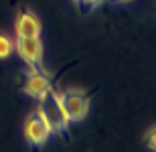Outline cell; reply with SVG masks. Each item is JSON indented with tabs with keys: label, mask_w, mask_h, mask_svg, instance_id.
Returning a JSON list of instances; mask_svg holds the SVG:
<instances>
[{
	"label": "cell",
	"mask_w": 156,
	"mask_h": 152,
	"mask_svg": "<svg viewBox=\"0 0 156 152\" xmlns=\"http://www.w3.org/2000/svg\"><path fill=\"white\" fill-rule=\"evenodd\" d=\"M18 55L30 69H43V41L41 37H16Z\"/></svg>",
	"instance_id": "277c9868"
},
{
	"label": "cell",
	"mask_w": 156,
	"mask_h": 152,
	"mask_svg": "<svg viewBox=\"0 0 156 152\" xmlns=\"http://www.w3.org/2000/svg\"><path fill=\"white\" fill-rule=\"evenodd\" d=\"M12 51H14V43L6 35H0V59H6Z\"/></svg>",
	"instance_id": "52a82bcc"
},
{
	"label": "cell",
	"mask_w": 156,
	"mask_h": 152,
	"mask_svg": "<svg viewBox=\"0 0 156 152\" xmlns=\"http://www.w3.org/2000/svg\"><path fill=\"white\" fill-rule=\"evenodd\" d=\"M148 148H152V150H154V128L148 132Z\"/></svg>",
	"instance_id": "9c48e42d"
},
{
	"label": "cell",
	"mask_w": 156,
	"mask_h": 152,
	"mask_svg": "<svg viewBox=\"0 0 156 152\" xmlns=\"http://www.w3.org/2000/svg\"><path fill=\"white\" fill-rule=\"evenodd\" d=\"M61 105L65 110V116L71 122H81L89 111V95L83 89H65L59 94Z\"/></svg>",
	"instance_id": "7a4b0ae2"
},
{
	"label": "cell",
	"mask_w": 156,
	"mask_h": 152,
	"mask_svg": "<svg viewBox=\"0 0 156 152\" xmlns=\"http://www.w3.org/2000/svg\"><path fill=\"white\" fill-rule=\"evenodd\" d=\"M24 138L35 148H43L47 144V140L51 138V128L45 122V118L39 114V110L29 114L24 120Z\"/></svg>",
	"instance_id": "3957f363"
},
{
	"label": "cell",
	"mask_w": 156,
	"mask_h": 152,
	"mask_svg": "<svg viewBox=\"0 0 156 152\" xmlns=\"http://www.w3.org/2000/svg\"><path fill=\"white\" fill-rule=\"evenodd\" d=\"M51 89V81L49 77L43 73V69H30L27 73V81H24V94H29L30 97L39 100L43 94H47Z\"/></svg>",
	"instance_id": "5b68a950"
},
{
	"label": "cell",
	"mask_w": 156,
	"mask_h": 152,
	"mask_svg": "<svg viewBox=\"0 0 156 152\" xmlns=\"http://www.w3.org/2000/svg\"><path fill=\"white\" fill-rule=\"evenodd\" d=\"M118 2H132V0H118Z\"/></svg>",
	"instance_id": "30bf717a"
},
{
	"label": "cell",
	"mask_w": 156,
	"mask_h": 152,
	"mask_svg": "<svg viewBox=\"0 0 156 152\" xmlns=\"http://www.w3.org/2000/svg\"><path fill=\"white\" fill-rule=\"evenodd\" d=\"M39 114L45 118V122L51 128V134H65L69 128V120L65 116V110L61 105L59 94L49 89L47 94L39 97Z\"/></svg>",
	"instance_id": "6da1fadb"
},
{
	"label": "cell",
	"mask_w": 156,
	"mask_h": 152,
	"mask_svg": "<svg viewBox=\"0 0 156 152\" xmlns=\"http://www.w3.org/2000/svg\"><path fill=\"white\" fill-rule=\"evenodd\" d=\"M14 30H16V37H41V23L33 12L24 10L16 16Z\"/></svg>",
	"instance_id": "8992f818"
},
{
	"label": "cell",
	"mask_w": 156,
	"mask_h": 152,
	"mask_svg": "<svg viewBox=\"0 0 156 152\" xmlns=\"http://www.w3.org/2000/svg\"><path fill=\"white\" fill-rule=\"evenodd\" d=\"M99 2H104V0H79V4H77V6H81L83 10H93Z\"/></svg>",
	"instance_id": "ba28073f"
}]
</instances>
